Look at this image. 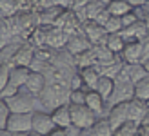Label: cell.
I'll return each mask as SVG.
<instances>
[{
	"instance_id": "obj_1",
	"label": "cell",
	"mask_w": 149,
	"mask_h": 136,
	"mask_svg": "<svg viewBox=\"0 0 149 136\" xmlns=\"http://www.w3.org/2000/svg\"><path fill=\"white\" fill-rule=\"evenodd\" d=\"M69 87L60 85V84H47L44 87V91L38 94L40 107L46 111H53L56 107H60L64 103H69Z\"/></svg>"
},
{
	"instance_id": "obj_2",
	"label": "cell",
	"mask_w": 149,
	"mask_h": 136,
	"mask_svg": "<svg viewBox=\"0 0 149 136\" xmlns=\"http://www.w3.org/2000/svg\"><path fill=\"white\" fill-rule=\"evenodd\" d=\"M133 98H135V82L122 69L120 74L115 78V91L107 102V107H111L115 103H120V102H131Z\"/></svg>"
},
{
	"instance_id": "obj_3",
	"label": "cell",
	"mask_w": 149,
	"mask_h": 136,
	"mask_svg": "<svg viewBox=\"0 0 149 136\" xmlns=\"http://www.w3.org/2000/svg\"><path fill=\"white\" fill-rule=\"evenodd\" d=\"M7 105H9V109L11 112H35L36 109H40L38 105V96L33 94V93H29V91L26 87H20L18 89V93L11 96V98H7Z\"/></svg>"
},
{
	"instance_id": "obj_4",
	"label": "cell",
	"mask_w": 149,
	"mask_h": 136,
	"mask_svg": "<svg viewBox=\"0 0 149 136\" xmlns=\"http://www.w3.org/2000/svg\"><path fill=\"white\" fill-rule=\"evenodd\" d=\"M98 118L100 116L96 114L93 109H89L86 103L71 105V124H74L77 127H80V129H91Z\"/></svg>"
},
{
	"instance_id": "obj_5",
	"label": "cell",
	"mask_w": 149,
	"mask_h": 136,
	"mask_svg": "<svg viewBox=\"0 0 149 136\" xmlns=\"http://www.w3.org/2000/svg\"><path fill=\"white\" fill-rule=\"evenodd\" d=\"M7 129L11 133H29L33 129V112H11Z\"/></svg>"
},
{
	"instance_id": "obj_6",
	"label": "cell",
	"mask_w": 149,
	"mask_h": 136,
	"mask_svg": "<svg viewBox=\"0 0 149 136\" xmlns=\"http://www.w3.org/2000/svg\"><path fill=\"white\" fill-rule=\"evenodd\" d=\"M106 118H107L109 125L113 127V131L116 127H120L122 124H125L129 120V102H120V103L111 105Z\"/></svg>"
},
{
	"instance_id": "obj_7",
	"label": "cell",
	"mask_w": 149,
	"mask_h": 136,
	"mask_svg": "<svg viewBox=\"0 0 149 136\" xmlns=\"http://www.w3.org/2000/svg\"><path fill=\"white\" fill-rule=\"evenodd\" d=\"M53 129H56V125L53 122V116H51L49 111H42V109H36L33 112V129L40 134H49Z\"/></svg>"
},
{
	"instance_id": "obj_8",
	"label": "cell",
	"mask_w": 149,
	"mask_h": 136,
	"mask_svg": "<svg viewBox=\"0 0 149 136\" xmlns=\"http://www.w3.org/2000/svg\"><path fill=\"white\" fill-rule=\"evenodd\" d=\"M82 29H84V35L87 36V40L91 42L93 45H96V44H106L109 33L106 31V27H104V26L98 24V22L87 20V22H84Z\"/></svg>"
},
{
	"instance_id": "obj_9",
	"label": "cell",
	"mask_w": 149,
	"mask_h": 136,
	"mask_svg": "<svg viewBox=\"0 0 149 136\" xmlns=\"http://www.w3.org/2000/svg\"><path fill=\"white\" fill-rule=\"evenodd\" d=\"M120 56L125 64H138L142 62V56H144V42H138V40H131V42H125V47L120 53Z\"/></svg>"
},
{
	"instance_id": "obj_10",
	"label": "cell",
	"mask_w": 149,
	"mask_h": 136,
	"mask_svg": "<svg viewBox=\"0 0 149 136\" xmlns=\"http://www.w3.org/2000/svg\"><path fill=\"white\" fill-rule=\"evenodd\" d=\"M93 44L87 40V36L84 35V29H82L80 33H74V35H69L68 36V44H65V49L69 53H73L74 56L80 55V53H84L87 49H91Z\"/></svg>"
},
{
	"instance_id": "obj_11",
	"label": "cell",
	"mask_w": 149,
	"mask_h": 136,
	"mask_svg": "<svg viewBox=\"0 0 149 136\" xmlns=\"http://www.w3.org/2000/svg\"><path fill=\"white\" fill-rule=\"evenodd\" d=\"M120 33L124 35L125 42H131V40L146 42V40L149 38V31H147L146 24H144V20H138L136 24H133V26H129V27H124Z\"/></svg>"
},
{
	"instance_id": "obj_12",
	"label": "cell",
	"mask_w": 149,
	"mask_h": 136,
	"mask_svg": "<svg viewBox=\"0 0 149 136\" xmlns=\"http://www.w3.org/2000/svg\"><path fill=\"white\" fill-rule=\"evenodd\" d=\"M35 51H36V47L29 40H26L20 45V49L17 51V55H15L13 65H26V67H29L31 62L35 60Z\"/></svg>"
},
{
	"instance_id": "obj_13",
	"label": "cell",
	"mask_w": 149,
	"mask_h": 136,
	"mask_svg": "<svg viewBox=\"0 0 149 136\" xmlns=\"http://www.w3.org/2000/svg\"><path fill=\"white\" fill-rule=\"evenodd\" d=\"M86 105H87L89 109H93L100 118H102V116H107V111H109L107 103H106V100L100 96V93H96L95 89H93V91H87V94H86Z\"/></svg>"
},
{
	"instance_id": "obj_14",
	"label": "cell",
	"mask_w": 149,
	"mask_h": 136,
	"mask_svg": "<svg viewBox=\"0 0 149 136\" xmlns=\"http://www.w3.org/2000/svg\"><path fill=\"white\" fill-rule=\"evenodd\" d=\"M68 44V35L56 26H47V36H46V45L51 49H62Z\"/></svg>"
},
{
	"instance_id": "obj_15",
	"label": "cell",
	"mask_w": 149,
	"mask_h": 136,
	"mask_svg": "<svg viewBox=\"0 0 149 136\" xmlns=\"http://www.w3.org/2000/svg\"><path fill=\"white\" fill-rule=\"evenodd\" d=\"M24 42H26L24 38L15 36L9 44H6L4 47H0V64H9V65H13V58H15L17 51L20 49V45L24 44Z\"/></svg>"
},
{
	"instance_id": "obj_16",
	"label": "cell",
	"mask_w": 149,
	"mask_h": 136,
	"mask_svg": "<svg viewBox=\"0 0 149 136\" xmlns=\"http://www.w3.org/2000/svg\"><path fill=\"white\" fill-rule=\"evenodd\" d=\"M149 112V103L146 100H140V98H133L129 102V120L131 122L140 124L146 118V114Z\"/></svg>"
},
{
	"instance_id": "obj_17",
	"label": "cell",
	"mask_w": 149,
	"mask_h": 136,
	"mask_svg": "<svg viewBox=\"0 0 149 136\" xmlns=\"http://www.w3.org/2000/svg\"><path fill=\"white\" fill-rule=\"evenodd\" d=\"M51 64H53L55 67H64V69H68V67H77L74 65V55L69 53L65 47L55 49L53 58H51Z\"/></svg>"
},
{
	"instance_id": "obj_18",
	"label": "cell",
	"mask_w": 149,
	"mask_h": 136,
	"mask_svg": "<svg viewBox=\"0 0 149 136\" xmlns=\"http://www.w3.org/2000/svg\"><path fill=\"white\" fill-rule=\"evenodd\" d=\"M51 116H53V122L56 127H62L65 129L68 125H71V105L69 103H64L60 107H56L51 111Z\"/></svg>"
},
{
	"instance_id": "obj_19",
	"label": "cell",
	"mask_w": 149,
	"mask_h": 136,
	"mask_svg": "<svg viewBox=\"0 0 149 136\" xmlns=\"http://www.w3.org/2000/svg\"><path fill=\"white\" fill-rule=\"evenodd\" d=\"M62 11H64V7H60V6H51V7H44V9L36 11L38 13L40 26H55V22L62 15Z\"/></svg>"
},
{
	"instance_id": "obj_20",
	"label": "cell",
	"mask_w": 149,
	"mask_h": 136,
	"mask_svg": "<svg viewBox=\"0 0 149 136\" xmlns=\"http://www.w3.org/2000/svg\"><path fill=\"white\" fill-rule=\"evenodd\" d=\"M47 85V80H46V76H44L42 73H38V71H31V74H29V78H27V82H26V89L29 91V93H33V94H36L38 96L42 91H44V87Z\"/></svg>"
},
{
	"instance_id": "obj_21",
	"label": "cell",
	"mask_w": 149,
	"mask_h": 136,
	"mask_svg": "<svg viewBox=\"0 0 149 136\" xmlns=\"http://www.w3.org/2000/svg\"><path fill=\"white\" fill-rule=\"evenodd\" d=\"M80 74H82V80H84V87L87 91H93L96 89V84H98V80H100V71H98V67L96 65H89V67H84V69H78Z\"/></svg>"
},
{
	"instance_id": "obj_22",
	"label": "cell",
	"mask_w": 149,
	"mask_h": 136,
	"mask_svg": "<svg viewBox=\"0 0 149 136\" xmlns=\"http://www.w3.org/2000/svg\"><path fill=\"white\" fill-rule=\"evenodd\" d=\"M31 74V67L26 65H11V73H9V82L17 87H24L26 82Z\"/></svg>"
},
{
	"instance_id": "obj_23",
	"label": "cell",
	"mask_w": 149,
	"mask_h": 136,
	"mask_svg": "<svg viewBox=\"0 0 149 136\" xmlns=\"http://www.w3.org/2000/svg\"><path fill=\"white\" fill-rule=\"evenodd\" d=\"M96 93H100V96L106 100V103L109 102V98L111 94H113V91H115V78H111V76H100L98 80V84H96Z\"/></svg>"
},
{
	"instance_id": "obj_24",
	"label": "cell",
	"mask_w": 149,
	"mask_h": 136,
	"mask_svg": "<svg viewBox=\"0 0 149 136\" xmlns=\"http://www.w3.org/2000/svg\"><path fill=\"white\" fill-rule=\"evenodd\" d=\"M135 7H133L127 0H109L107 2V11L113 15V17H124L125 13L133 11Z\"/></svg>"
},
{
	"instance_id": "obj_25",
	"label": "cell",
	"mask_w": 149,
	"mask_h": 136,
	"mask_svg": "<svg viewBox=\"0 0 149 136\" xmlns=\"http://www.w3.org/2000/svg\"><path fill=\"white\" fill-rule=\"evenodd\" d=\"M124 71L127 73V76L135 82V84H138L142 78L147 76V71H146V67L142 62H138V64H125L124 65Z\"/></svg>"
},
{
	"instance_id": "obj_26",
	"label": "cell",
	"mask_w": 149,
	"mask_h": 136,
	"mask_svg": "<svg viewBox=\"0 0 149 136\" xmlns=\"http://www.w3.org/2000/svg\"><path fill=\"white\" fill-rule=\"evenodd\" d=\"M96 62H98V60H96V55H95L93 47L74 56V65H77V69H84V67H89V65H96Z\"/></svg>"
},
{
	"instance_id": "obj_27",
	"label": "cell",
	"mask_w": 149,
	"mask_h": 136,
	"mask_svg": "<svg viewBox=\"0 0 149 136\" xmlns=\"http://www.w3.org/2000/svg\"><path fill=\"white\" fill-rule=\"evenodd\" d=\"M13 38H15V33H13L9 18H6V17L0 15V47H4L6 44H9Z\"/></svg>"
},
{
	"instance_id": "obj_28",
	"label": "cell",
	"mask_w": 149,
	"mask_h": 136,
	"mask_svg": "<svg viewBox=\"0 0 149 136\" xmlns=\"http://www.w3.org/2000/svg\"><path fill=\"white\" fill-rule=\"evenodd\" d=\"M106 45L115 53V55H120L125 47V38L122 33H109L107 35V40H106Z\"/></svg>"
},
{
	"instance_id": "obj_29",
	"label": "cell",
	"mask_w": 149,
	"mask_h": 136,
	"mask_svg": "<svg viewBox=\"0 0 149 136\" xmlns=\"http://www.w3.org/2000/svg\"><path fill=\"white\" fill-rule=\"evenodd\" d=\"M89 131H91V136H113V127L109 125L106 116H102V118L96 120L95 125Z\"/></svg>"
},
{
	"instance_id": "obj_30",
	"label": "cell",
	"mask_w": 149,
	"mask_h": 136,
	"mask_svg": "<svg viewBox=\"0 0 149 136\" xmlns=\"http://www.w3.org/2000/svg\"><path fill=\"white\" fill-rule=\"evenodd\" d=\"M106 7H107V0H89V4L86 6L87 20H95Z\"/></svg>"
},
{
	"instance_id": "obj_31",
	"label": "cell",
	"mask_w": 149,
	"mask_h": 136,
	"mask_svg": "<svg viewBox=\"0 0 149 136\" xmlns=\"http://www.w3.org/2000/svg\"><path fill=\"white\" fill-rule=\"evenodd\" d=\"M136 133H138V124L127 120L125 124H122L113 131V136H136Z\"/></svg>"
},
{
	"instance_id": "obj_32",
	"label": "cell",
	"mask_w": 149,
	"mask_h": 136,
	"mask_svg": "<svg viewBox=\"0 0 149 136\" xmlns=\"http://www.w3.org/2000/svg\"><path fill=\"white\" fill-rule=\"evenodd\" d=\"M18 13V0H0V15L6 18Z\"/></svg>"
},
{
	"instance_id": "obj_33",
	"label": "cell",
	"mask_w": 149,
	"mask_h": 136,
	"mask_svg": "<svg viewBox=\"0 0 149 136\" xmlns=\"http://www.w3.org/2000/svg\"><path fill=\"white\" fill-rule=\"evenodd\" d=\"M135 98H140L146 102L149 100V74L140 80L138 84H135Z\"/></svg>"
},
{
	"instance_id": "obj_34",
	"label": "cell",
	"mask_w": 149,
	"mask_h": 136,
	"mask_svg": "<svg viewBox=\"0 0 149 136\" xmlns=\"http://www.w3.org/2000/svg\"><path fill=\"white\" fill-rule=\"evenodd\" d=\"M106 31L107 33H120L122 29H124V26H122V18L120 17H113V15H111V18L106 22Z\"/></svg>"
},
{
	"instance_id": "obj_35",
	"label": "cell",
	"mask_w": 149,
	"mask_h": 136,
	"mask_svg": "<svg viewBox=\"0 0 149 136\" xmlns=\"http://www.w3.org/2000/svg\"><path fill=\"white\" fill-rule=\"evenodd\" d=\"M86 94H87L86 89H74V91H71V93H69V103L71 105L86 103Z\"/></svg>"
},
{
	"instance_id": "obj_36",
	"label": "cell",
	"mask_w": 149,
	"mask_h": 136,
	"mask_svg": "<svg viewBox=\"0 0 149 136\" xmlns=\"http://www.w3.org/2000/svg\"><path fill=\"white\" fill-rule=\"evenodd\" d=\"M9 114H11V109L7 105L6 100L0 98V129H6L7 127V120H9Z\"/></svg>"
},
{
	"instance_id": "obj_37",
	"label": "cell",
	"mask_w": 149,
	"mask_h": 136,
	"mask_svg": "<svg viewBox=\"0 0 149 136\" xmlns=\"http://www.w3.org/2000/svg\"><path fill=\"white\" fill-rule=\"evenodd\" d=\"M9 73H11L9 64H0V91L9 84Z\"/></svg>"
},
{
	"instance_id": "obj_38",
	"label": "cell",
	"mask_w": 149,
	"mask_h": 136,
	"mask_svg": "<svg viewBox=\"0 0 149 136\" xmlns=\"http://www.w3.org/2000/svg\"><path fill=\"white\" fill-rule=\"evenodd\" d=\"M122 18V26L124 27H129V26H133V24H136V22L140 20V17H138V13L133 9V11H129V13H125L124 17H120Z\"/></svg>"
},
{
	"instance_id": "obj_39",
	"label": "cell",
	"mask_w": 149,
	"mask_h": 136,
	"mask_svg": "<svg viewBox=\"0 0 149 136\" xmlns=\"http://www.w3.org/2000/svg\"><path fill=\"white\" fill-rule=\"evenodd\" d=\"M18 89H20V87L13 85L11 82H9V84H7V85L2 89V91H0V98H2V100H7V98H11V96H15V94H17V93H18Z\"/></svg>"
},
{
	"instance_id": "obj_40",
	"label": "cell",
	"mask_w": 149,
	"mask_h": 136,
	"mask_svg": "<svg viewBox=\"0 0 149 136\" xmlns=\"http://www.w3.org/2000/svg\"><path fill=\"white\" fill-rule=\"evenodd\" d=\"M136 136H149V112L146 114V118L138 124V133Z\"/></svg>"
},
{
	"instance_id": "obj_41",
	"label": "cell",
	"mask_w": 149,
	"mask_h": 136,
	"mask_svg": "<svg viewBox=\"0 0 149 136\" xmlns=\"http://www.w3.org/2000/svg\"><path fill=\"white\" fill-rule=\"evenodd\" d=\"M109 18H111V13L107 11V7H106V9H104V11H102V13L98 15V17L95 18V22H98L100 26H106V22H107Z\"/></svg>"
},
{
	"instance_id": "obj_42",
	"label": "cell",
	"mask_w": 149,
	"mask_h": 136,
	"mask_svg": "<svg viewBox=\"0 0 149 136\" xmlns=\"http://www.w3.org/2000/svg\"><path fill=\"white\" fill-rule=\"evenodd\" d=\"M71 2H73V0H53L55 6H60V7H64V9H69Z\"/></svg>"
},
{
	"instance_id": "obj_43",
	"label": "cell",
	"mask_w": 149,
	"mask_h": 136,
	"mask_svg": "<svg viewBox=\"0 0 149 136\" xmlns=\"http://www.w3.org/2000/svg\"><path fill=\"white\" fill-rule=\"evenodd\" d=\"M47 136H68V134H65V131L62 129V127H56V129H53Z\"/></svg>"
},
{
	"instance_id": "obj_44",
	"label": "cell",
	"mask_w": 149,
	"mask_h": 136,
	"mask_svg": "<svg viewBox=\"0 0 149 136\" xmlns=\"http://www.w3.org/2000/svg\"><path fill=\"white\" fill-rule=\"evenodd\" d=\"M11 134H13V133L7 129V127H6V129H0V136H11Z\"/></svg>"
},
{
	"instance_id": "obj_45",
	"label": "cell",
	"mask_w": 149,
	"mask_h": 136,
	"mask_svg": "<svg viewBox=\"0 0 149 136\" xmlns=\"http://www.w3.org/2000/svg\"><path fill=\"white\" fill-rule=\"evenodd\" d=\"M142 20H144V24H146V27H147V31H149V13L144 15V18H142Z\"/></svg>"
},
{
	"instance_id": "obj_46",
	"label": "cell",
	"mask_w": 149,
	"mask_h": 136,
	"mask_svg": "<svg viewBox=\"0 0 149 136\" xmlns=\"http://www.w3.org/2000/svg\"><path fill=\"white\" fill-rule=\"evenodd\" d=\"M27 136H46V134H40V133H36V131H29Z\"/></svg>"
},
{
	"instance_id": "obj_47",
	"label": "cell",
	"mask_w": 149,
	"mask_h": 136,
	"mask_svg": "<svg viewBox=\"0 0 149 136\" xmlns=\"http://www.w3.org/2000/svg\"><path fill=\"white\" fill-rule=\"evenodd\" d=\"M142 64H144V67H146V71H147V74H149V58H147V60H144Z\"/></svg>"
},
{
	"instance_id": "obj_48",
	"label": "cell",
	"mask_w": 149,
	"mask_h": 136,
	"mask_svg": "<svg viewBox=\"0 0 149 136\" xmlns=\"http://www.w3.org/2000/svg\"><path fill=\"white\" fill-rule=\"evenodd\" d=\"M27 134H29V133H13L11 136H27Z\"/></svg>"
},
{
	"instance_id": "obj_49",
	"label": "cell",
	"mask_w": 149,
	"mask_h": 136,
	"mask_svg": "<svg viewBox=\"0 0 149 136\" xmlns=\"http://www.w3.org/2000/svg\"><path fill=\"white\" fill-rule=\"evenodd\" d=\"M147 103H149V100H147Z\"/></svg>"
},
{
	"instance_id": "obj_50",
	"label": "cell",
	"mask_w": 149,
	"mask_h": 136,
	"mask_svg": "<svg viewBox=\"0 0 149 136\" xmlns=\"http://www.w3.org/2000/svg\"><path fill=\"white\" fill-rule=\"evenodd\" d=\"M144 2H146V0H144Z\"/></svg>"
},
{
	"instance_id": "obj_51",
	"label": "cell",
	"mask_w": 149,
	"mask_h": 136,
	"mask_svg": "<svg viewBox=\"0 0 149 136\" xmlns=\"http://www.w3.org/2000/svg\"><path fill=\"white\" fill-rule=\"evenodd\" d=\"M107 2H109V0H107Z\"/></svg>"
}]
</instances>
